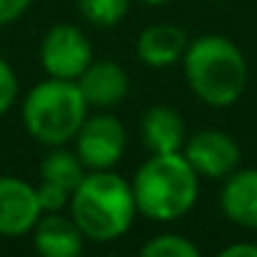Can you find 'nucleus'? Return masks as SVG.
Segmentation results:
<instances>
[{"mask_svg":"<svg viewBox=\"0 0 257 257\" xmlns=\"http://www.w3.org/2000/svg\"><path fill=\"white\" fill-rule=\"evenodd\" d=\"M209 3H224V0H209Z\"/></svg>","mask_w":257,"mask_h":257,"instance_id":"22","label":"nucleus"},{"mask_svg":"<svg viewBox=\"0 0 257 257\" xmlns=\"http://www.w3.org/2000/svg\"><path fill=\"white\" fill-rule=\"evenodd\" d=\"M147 6H164V3H169V0H144Z\"/></svg>","mask_w":257,"mask_h":257,"instance_id":"21","label":"nucleus"},{"mask_svg":"<svg viewBox=\"0 0 257 257\" xmlns=\"http://www.w3.org/2000/svg\"><path fill=\"white\" fill-rule=\"evenodd\" d=\"M219 257H257V244L254 242H232L219 252Z\"/></svg>","mask_w":257,"mask_h":257,"instance_id":"20","label":"nucleus"},{"mask_svg":"<svg viewBox=\"0 0 257 257\" xmlns=\"http://www.w3.org/2000/svg\"><path fill=\"white\" fill-rule=\"evenodd\" d=\"M128 3L132 0H78V11L88 23L98 28H113L126 18Z\"/></svg>","mask_w":257,"mask_h":257,"instance_id":"15","label":"nucleus"},{"mask_svg":"<svg viewBox=\"0 0 257 257\" xmlns=\"http://www.w3.org/2000/svg\"><path fill=\"white\" fill-rule=\"evenodd\" d=\"M137 209L152 222H177L199 197V174L182 152L152 154L132 179Z\"/></svg>","mask_w":257,"mask_h":257,"instance_id":"3","label":"nucleus"},{"mask_svg":"<svg viewBox=\"0 0 257 257\" xmlns=\"http://www.w3.org/2000/svg\"><path fill=\"white\" fill-rule=\"evenodd\" d=\"M83 174H86V167L78 159V154L68 152L63 147H51V152L41 162V179L53 182V184L68 189V192H73L78 187Z\"/></svg>","mask_w":257,"mask_h":257,"instance_id":"14","label":"nucleus"},{"mask_svg":"<svg viewBox=\"0 0 257 257\" xmlns=\"http://www.w3.org/2000/svg\"><path fill=\"white\" fill-rule=\"evenodd\" d=\"M142 254L144 257H197L199 247L182 234L167 232V234H157L147 244H142Z\"/></svg>","mask_w":257,"mask_h":257,"instance_id":"16","label":"nucleus"},{"mask_svg":"<svg viewBox=\"0 0 257 257\" xmlns=\"http://www.w3.org/2000/svg\"><path fill=\"white\" fill-rule=\"evenodd\" d=\"M36 194H38L43 212H61V209L68 207V199H71L68 189H63L53 182H46V179H41V184L36 187Z\"/></svg>","mask_w":257,"mask_h":257,"instance_id":"18","label":"nucleus"},{"mask_svg":"<svg viewBox=\"0 0 257 257\" xmlns=\"http://www.w3.org/2000/svg\"><path fill=\"white\" fill-rule=\"evenodd\" d=\"M38 58L51 78L76 81L93 61V46L81 33V28L71 23H58L43 36Z\"/></svg>","mask_w":257,"mask_h":257,"instance_id":"5","label":"nucleus"},{"mask_svg":"<svg viewBox=\"0 0 257 257\" xmlns=\"http://www.w3.org/2000/svg\"><path fill=\"white\" fill-rule=\"evenodd\" d=\"M142 139L149 154H169L182 152L187 142V128L172 106H152L142 118Z\"/></svg>","mask_w":257,"mask_h":257,"instance_id":"13","label":"nucleus"},{"mask_svg":"<svg viewBox=\"0 0 257 257\" xmlns=\"http://www.w3.org/2000/svg\"><path fill=\"white\" fill-rule=\"evenodd\" d=\"M182 154L192 169L204 179H224L239 167V144L219 128H202L189 137L182 147Z\"/></svg>","mask_w":257,"mask_h":257,"instance_id":"7","label":"nucleus"},{"mask_svg":"<svg viewBox=\"0 0 257 257\" xmlns=\"http://www.w3.org/2000/svg\"><path fill=\"white\" fill-rule=\"evenodd\" d=\"M71 219L91 242H116L134 224L139 214L132 182L111 169H91L83 174L68 199Z\"/></svg>","mask_w":257,"mask_h":257,"instance_id":"1","label":"nucleus"},{"mask_svg":"<svg viewBox=\"0 0 257 257\" xmlns=\"http://www.w3.org/2000/svg\"><path fill=\"white\" fill-rule=\"evenodd\" d=\"M76 83L88 108H113L128 96V73L116 61H91Z\"/></svg>","mask_w":257,"mask_h":257,"instance_id":"9","label":"nucleus"},{"mask_svg":"<svg viewBox=\"0 0 257 257\" xmlns=\"http://www.w3.org/2000/svg\"><path fill=\"white\" fill-rule=\"evenodd\" d=\"M18 76L13 66L0 56V116H6L18 101Z\"/></svg>","mask_w":257,"mask_h":257,"instance_id":"17","label":"nucleus"},{"mask_svg":"<svg viewBox=\"0 0 257 257\" xmlns=\"http://www.w3.org/2000/svg\"><path fill=\"white\" fill-rule=\"evenodd\" d=\"M33 247L43 257H76L83 252V234L78 224L61 212H43L36 227L31 229Z\"/></svg>","mask_w":257,"mask_h":257,"instance_id":"11","label":"nucleus"},{"mask_svg":"<svg viewBox=\"0 0 257 257\" xmlns=\"http://www.w3.org/2000/svg\"><path fill=\"white\" fill-rule=\"evenodd\" d=\"M43 209L36 194V187L21 177H0V237L31 234Z\"/></svg>","mask_w":257,"mask_h":257,"instance_id":"8","label":"nucleus"},{"mask_svg":"<svg viewBox=\"0 0 257 257\" xmlns=\"http://www.w3.org/2000/svg\"><path fill=\"white\" fill-rule=\"evenodd\" d=\"M73 142L86 169H113L126 152V128L113 113H93L86 116Z\"/></svg>","mask_w":257,"mask_h":257,"instance_id":"6","label":"nucleus"},{"mask_svg":"<svg viewBox=\"0 0 257 257\" xmlns=\"http://www.w3.org/2000/svg\"><path fill=\"white\" fill-rule=\"evenodd\" d=\"M31 3L33 0H0V28L21 21L28 13Z\"/></svg>","mask_w":257,"mask_h":257,"instance_id":"19","label":"nucleus"},{"mask_svg":"<svg viewBox=\"0 0 257 257\" xmlns=\"http://www.w3.org/2000/svg\"><path fill=\"white\" fill-rule=\"evenodd\" d=\"M219 207L224 217L244 229H257V169H234L224 177L219 192Z\"/></svg>","mask_w":257,"mask_h":257,"instance_id":"10","label":"nucleus"},{"mask_svg":"<svg viewBox=\"0 0 257 257\" xmlns=\"http://www.w3.org/2000/svg\"><path fill=\"white\" fill-rule=\"evenodd\" d=\"M189 46L187 33L172 23H154L137 38V58L149 68H169L182 61Z\"/></svg>","mask_w":257,"mask_h":257,"instance_id":"12","label":"nucleus"},{"mask_svg":"<svg viewBox=\"0 0 257 257\" xmlns=\"http://www.w3.org/2000/svg\"><path fill=\"white\" fill-rule=\"evenodd\" d=\"M26 132L43 147H63L76 139L88 116V103L76 81L46 78L36 83L21 106Z\"/></svg>","mask_w":257,"mask_h":257,"instance_id":"4","label":"nucleus"},{"mask_svg":"<svg viewBox=\"0 0 257 257\" xmlns=\"http://www.w3.org/2000/svg\"><path fill=\"white\" fill-rule=\"evenodd\" d=\"M182 66L187 86L207 106L227 108L237 103L247 88V58L224 36L207 33L192 41L182 56Z\"/></svg>","mask_w":257,"mask_h":257,"instance_id":"2","label":"nucleus"}]
</instances>
